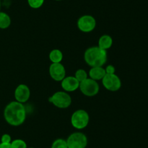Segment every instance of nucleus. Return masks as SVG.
<instances>
[{"mask_svg":"<svg viewBox=\"0 0 148 148\" xmlns=\"http://www.w3.org/2000/svg\"><path fill=\"white\" fill-rule=\"evenodd\" d=\"M0 148H12L11 143L6 144V143H0Z\"/></svg>","mask_w":148,"mask_h":148,"instance_id":"4be33fe9","label":"nucleus"},{"mask_svg":"<svg viewBox=\"0 0 148 148\" xmlns=\"http://www.w3.org/2000/svg\"><path fill=\"white\" fill-rule=\"evenodd\" d=\"M68 148H86L88 145V138L82 132H74L66 139Z\"/></svg>","mask_w":148,"mask_h":148,"instance_id":"39448f33","label":"nucleus"},{"mask_svg":"<svg viewBox=\"0 0 148 148\" xmlns=\"http://www.w3.org/2000/svg\"><path fill=\"white\" fill-rule=\"evenodd\" d=\"M14 94L15 101L23 104L30 99V90L26 84H21L16 87Z\"/></svg>","mask_w":148,"mask_h":148,"instance_id":"9d476101","label":"nucleus"},{"mask_svg":"<svg viewBox=\"0 0 148 148\" xmlns=\"http://www.w3.org/2000/svg\"><path fill=\"white\" fill-rule=\"evenodd\" d=\"M88 74H89V76L91 79L98 81L100 80H102L106 75V73L105 68H103V67H92L89 71Z\"/></svg>","mask_w":148,"mask_h":148,"instance_id":"f8f14e48","label":"nucleus"},{"mask_svg":"<svg viewBox=\"0 0 148 148\" xmlns=\"http://www.w3.org/2000/svg\"><path fill=\"white\" fill-rule=\"evenodd\" d=\"M55 1H62V0H55Z\"/></svg>","mask_w":148,"mask_h":148,"instance_id":"b1692460","label":"nucleus"},{"mask_svg":"<svg viewBox=\"0 0 148 148\" xmlns=\"http://www.w3.org/2000/svg\"><path fill=\"white\" fill-rule=\"evenodd\" d=\"M49 57L52 63H59L63 59V53L60 49H54L51 51Z\"/></svg>","mask_w":148,"mask_h":148,"instance_id":"4468645a","label":"nucleus"},{"mask_svg":"<svg viewBox=\"0 0 148 148\" xmlns=\"http://www.w3.org/2000/svg\"><path fill=\"white\" fill-rule=\"evenodd\" d=\"M28 148H34V147H28Z\"/></svg>","mask_w":148,"mask_h":148,"instance_id":"393cba45","label":"nucleus"},{"mask_svg":"<svg viewBox=\"0 0 148 148\" xmlns=\"http://www.w3.org/2000/svg\"><path fill=\"white\" fill-rule=\"evenodd\" d=\"M11 147L12 148H27L26 142L20 139H17L12 141Z\"/></svg>","mask_w":148,"mask_h":148,"instance_id":"a211bd4d","label":"nucleus"},{"mask_svg":"<svg viewBox=\"0 0 148 148\" xmlns=\"http://www.w3.org/2000/svg\"><path fill=\"white\" fill-rule=\"evenodd\" d=\"M49 102L52 103L55 107L60 109L69 107L72 104V98L66 91H59L55 92L49 98Z\"/></svg>","mask_w":148,"mask_h":148,"instance_id":"20e7f679","label":"nucleus"},{"mask_svg":"<svg viewBox=\"0 0 148 148\" xmlns=\"http://www.w3.org/2000/svg\"><path fill=\"white\" fill-rule=\"evenodd\" d=\"M84 59L91 68L103 67L107 62L108 53L106 50L101 49L98 46H91L85 50Z\"/></svg>","mask_w":148,"mask_h":148,"instance_id":"f03ea898","label":"nucleus"},{"mask_svg":"<svg viewBox=\"0 0 148 148\" xmlns=\"http://www.w3.org/2000/svg\"><path fill=\"white\" fill-rule=\"evenodd\" d=\"M75 77L76 79L79 81V83L83 81L84 80L87 79L88 78V73L85 71L84 69H78L77 71L75 72Z\"/></svg>","mask_w":148,"mask_h":148,"instance_id":"f3484780","label":"nucleus"},{"mask_svg":"<svg viewBox=\"0 0 148 148\" xmlns=\"http://www.w3.org/2000/svg\"><path fill=\"white\" fill-rule=\"evenodd\" d=\"M105 71L106 74H114L116 72L115 67L112 65H108V66L105 68Z\"/></svg>","mask_w":148,"mask_h":148,"instance_id":"412c9836","label":"nucleus"},{"mask_svg":"<svg viewBox=\"0 0 148 148\" xmlns=\"http://www.w3.org/2000/svg\"><path fill=\"white\" fill-rule=\"evenodd\" d=\"M113 45V39L111 36L107 34H104L100 37L98 40V47L104 50H108V49L112 46Z\"/></svg>","mask_w":148,"mask_h":148,"instance_id":"ddd939ff","label":"nucleus"},{"mask_svg":"<svg viewBox=\"0 0 148 148\" xmlns=\"http://www.w3.org/2000/svg\"><path fill=\"white\" fill-rule=\"evenodd\" d=\"M90 121L89 114L82 109H79L72 113L71 116V124L75 129L82 130L88 126Z\"/></svg>","mask_w":148,"mask_h":148,"instance_id":"7ed1b4c3","label":"nucleus"},{"mask_svg":"<svg viewBox=\"0 0 148 148\" xmlns=\"http://www.w3.org/2000/svg\"><path fill=\"white\" fill-rule=\"evenodd\" d=\"M77 28L80 31L83 33H90L92 32L96 27V20L95 17L90 15H82L78 19Z\"/></svg>","mask_w":148,"mask_h":148,"instance_id":"0eeeda50","label":"nucleus"},{"mask_svg":"<svg viewBox=\"0 0 148 148\" xmlns=\"http://www.w3.org/2000/svg\"><path fill=\"white\" fill-rule=\"evenodd\" d=\"M61 85L64 91L72 92L79 89V82L75 76H67L61 81Z\"/></svg>","mask_w":148,"mask_h":148,"instance_id":"9b49d317","label":"nucleus"},{"mask_svg":"<svg viewBox=\"0 0 148 148\" xmlns=\"http://www.w3.org/2000/svg\"><path fill=\"white\" fill-rule=\"evenodd\" d=\"M1 0H0V10H1Z\"/></svg>","mask_w":148,"mask_h":148,"instance_id":"5701e85b","label":"nucleus"},{"mask_svg":"<svg viewBox=\"0 0 148 148\" xmlns=\"http://www.w3.org/2000/svg\"><path fill=\"white\" fill-rule=\"evenodd\" d=\"M103 86L110 91H117L121 87V81L116 74H106L102 79Z\"/></svg>","mask_w":148,"mask_h":148,"instance_id":"6e6552de","label":"nucleus"},{"mask_svg":"<svg viewBox=\"0 0 148 148\" xmlns=\"http://www.w3.org/2000/svg\"><path fill=\"white\" fill-rule=\"evenodd\" d=\"M4 118L8 124L19 126L26 119V109L23 103L12 101L8 103L4 110Z\"/></svg>","mask_w":148,"mask_h":148,"instance_id":"f257e3e1","label":"nucleus"},{"mask_svg":"<svg viewBox=\"0 0 148 148\" xmlns=\"http://www.w3.org/2000/svg\"><path fill=\"white\" fill-rule=\"evenodd\" d=\"M51 148H68L66 141L62 138L56 139L53 142Z\"/></svg>","mask_w":148,"mask_h":148,"instance_id":"dca6fc26","label":"nucleus"},{"mask_svg":"<svg viewBox=\"0 0 148 148\" xmlns=\"http://www.w3.org/2000/svg\"><path fill=\"white\" fill-rule=\"evenodd\" d=\"M49 71L52 79L56 81H62L66 77V70L61 62L51 64Z\"/></svg>","mask_w":148,"mask_h":148,"instance_id":"1a4fd4ad","label":"nucleus"},{"mask_svg":"<svg viewBox=\"0 0 148 148\" xmlns=\"http://www.w3.org/2000/svg\"><path fill=\"white\" fill-rule=\"evenodd\" d=\"M45 0H27V4L31 8L39 9L43 6Z\"/></svg>","mask_w":148,"mask_h":148,"instance_id":"6ab92c4d","label":"nucleus"},{"mask_svg":"<svg viewBox=\"0 0 148 148\" xmlns=\"http://www.w3.org/2000/svg\"><path fill=\"white\" fill-rule=\"evenodd\" d=\"M79 89L80 91L87 97H94L96 95L100 90L98 83L90 78H88L79 83Z\"/></svg>","mask_w":148,"mask_h":148,"instance_id":"423d86ee","label":"nucleus"},{"mask_svg":"<svg viewBox=\"0 0 148 148\" xmlns=\"http://www.w3.org/2000/svg\"><path fill=\"white\" fill-rule=\"evenodd\" d=\"M11 25V18L6 12L0 11V29H7Z\"/></svg>","mask_w":148,"mask_h":148,"instance_id":"2eb2a0df","label":"nucleus"},{"mask_svg":"<svg viewBox=\"0 0 148 148\" xmlns=\"http://www.w3.org/2000/svg\"><path fill=\"white\" fill-rule=\"evenodd\" d=\"M1 143L10 144L12 142V137L8 133H4L1 137Z\"/></svg>","mask_w":148,"mask_h":148,"instance_id":"aec40b11","label":"nucleus"}]
</instances>
